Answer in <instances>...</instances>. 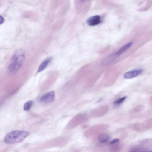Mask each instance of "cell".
<instances>
[{"label":"cell","mask_w":152,"mask_h":152,"mask_svg":"<svg viewBox=\"0 0 152 152\" xmlns=\"http://www.w3.org/2000/svg\"><path fill=\"white\" fill-rule=\"evenodd\" d=\"M4 22V19L2 16H0V24L3 23Z\"/></svg>","instance_id":"13"},{"label":"cell","mask_w":152,"mask_h":152,"mask_svg":"<svg viewBox=\"0 0 152 152\" xmlns=\"http://www.w3.org/2000/svg\"><path fill=\"white\" fill-rule=\"evenodd\" d=\"M55 97V92L51 91L42 96L40 99V101L42 103H44L51 102L54 100Z\"/></svg>","instance_id":"4"},{"label":"cell","mask_w":152,"mask_h":152,"mask_svg":"<svg viewBox=\"0 0 152 152\" xmlns=\"http://www.w3.org/2000/svg\"><path fill=\"white\" fill-rule=\"evenodd\" d=\"M142 69H136L129 71L126 72L124 75V77L126 79H131L137 77L142 73Z\"/></svg>","instance_id":"3"},{"label":"cell","mask_w":152,"mask_h":152,"mask_svg":"<svg viewBox=\"0 0 152 152\" xmlns=\"http://www.w3.org/2000/svg\"><path fill=\"white\" fill-rule=\"evenodd\" d=\"M126 98V96H124L122 98H120L116 100L115 102H114V104L115 105L120 104L123 103Z\"/></svg>","instance_id":"11"},{"label":"cell","mask_w":152,"mask_h":152,"mask_svg":"<svg viewBox=\"0 0 152 152\" xmlns=\"http://www.w3.org/2000/svg\"><path fill=\"white\" fill-rule=\"evenodd\" d=\"M119 142V139H115L113 140L112 141H111L110 143L111 144L113 145L114 144H115L117 143H118Z\"/></svg>","instance_id":"12"},{"label":"cell","mask_w":152,"mask_h":152,"mask_svg":"<svg viewBox=\"0 0 152 152\" xmlns=\"http://www.w3.org/2000/svg\"><path fill=\"white\" fill-rule=\"evenodd\" d=\"M29 133L22 131H14L7 134L5 137V143L12 144L20 142L23 141L29 135Z\"/></svg>","instance_id":"2"},{"label":"cell","mask_w":152,"mask_h":152,"mask_svg":"<svg viewBox=\"0 0 152 152\" xmlns=\"http://www.w3.org/2000/svg\"><path fill=\"white\" fill-rule=\"evenodd\" d=\"M25 59V53L22 49L17 50L10 62L8 67V72L10 75L16 73L23 65Z\"/></svg>","instance_id":"1"},{"label":"cell","mask_w":152,"mask_h":152,"mask_svg":"<svg viewBox=\"0 0 152 152\" xmlns=\"http://www.w3.org/2000/svg\"><path fill=\"white\" fill-rule=\"evenodd\" d=\"M101 22L100 16H95L89 18L87 21V24L90 26H94L100 24Z\"/></svg>","instance_id":"5"},{"label":"cell","mask_w":152,"mask_h":152,"mask_svg":"<svg viewBox=\"0 0 152 152\" xmlns=\"http://www.w3.org/2000/svg\"><path fill=\"white\" fill-rule=\"evenodd\" d=\"M109 139L108 135L105 134H101L98 137V139L99 141L101 143H104L107 142Z\"/></svg>","instance_id":"9"},{"label":"cell","mask_w":152,"mask_h":152,"mask_svg":"<svg viewBox=\"0 0 152 152\" xmlns=\"http://www.w3.org/2000/svg\"><path fill=\"white\" fill-rule=\"evenodd\" d=\"M81 1H85V0H81Z\"/></svg>","instance_id":"14"},{"label":"cell","mask_w":152,"mask_h":152,"mask_svg":"<svg viewBox=\"0 0 152 152\" xmlns=\"http://www.w3.org/2000/svg\"><path fill=\"white\" fill-rule=\"evenodd\" d=\"M34 103L32 101H29L26 102L24 106V109L26 111H29Z\"/></svg>","instance_id":"10"},{"label":"cell","mask_w":152,"mask_h":152,"mask_svg":"<svg viewBox=\"0 0 152 152\" xmlns=\"http://www.w3.org/2000/svg\"><path fill=\"white\" fill-rule=\"evenodd\" d=\"M118 57L115 53L111 55L104 60L103 61V63L105 65H107L108 64H110L115 61Z\"/></svg>","instance_id":"7"},{"label":"cell","mask_w":152,"mask_h":152,"mask_svg":"<svg viewBox=\"0 0 152 152\" xmlns=\"http://www.w3.org/2000/svg\"><path fill=\"white\" fill-rule=\"evenodd\" d=\"M51 60L52 59L50 58L44 61L41 64L39 69H38L37 72H40L44 70L47 67Z\"/></svg>","instance_id":"8"},{"label":"cell","mask_w":152,"mask_h":152,"mask_svg":"<svg viewBox=\"0 0 152 152\" xmlns=\"http://www.w3.org/2000/svg\"><path fill=\"white\" fill-rule=\"evenodd\" d=\"M133 44V42H130L122 46L115 54L118 57H119L125 53L132 47Z\"/></svg>","instance_id":"6"}]
</instances>
